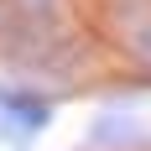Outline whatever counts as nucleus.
<instances>
[{
	"label": "nucleus",
	"instance_id": "nucleus-3",
	"mask_svg": "<svg viewBox=\"0 0 151 151\" xmlns=\"http://www.w3.org/2000/svg\"><path fill=\"white\" fill-rule=\"evenodd\" d=\"M120 11V31L125 42L136 47L141 58H151V0H136V5H115Z\"/></svg>",
	"mask_w": 151,
	"mask_h": 151
},
{
	"label": "nucleus",
	"instance_id": "nucleus-1",
	"mask_svg": "<svg viewBox=\"0 0 151 151\" xmlns=\"http://www.w3.org/2000/svg\"><path fill=\"white\" fill-rule=\"evenodd\" d=\"M52 120V99L37 89H0V125L11 136H37Z\"/></svg>",
	"mask_w": 151,
	"mask_h": 151
},
{
	"label": "nucleus",
	"instance_id": "nucleus-2",
	"mask_svg": "<svg viewBox=\"0 0 151 151\" xmlns=\"http://www.w3.org/2000/svg\"><path fill=\"white\" fill-rule=\"evenodd\" d=\"M89 146L94 151H146L151 136H146V125L130 120V115H99L89 125Z\"/></svg>",
	"mask_w": 151,
	"mask_h": 151
}]
</instances>
